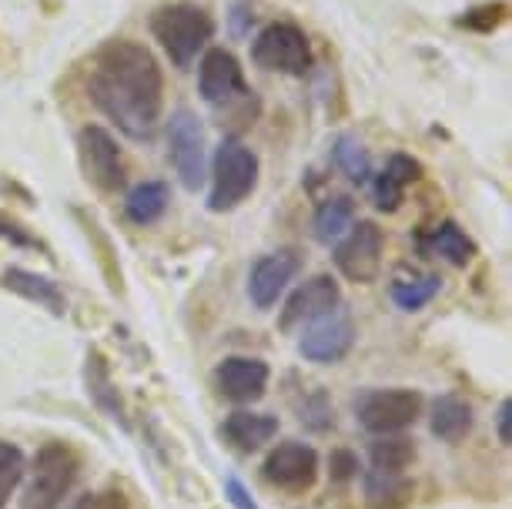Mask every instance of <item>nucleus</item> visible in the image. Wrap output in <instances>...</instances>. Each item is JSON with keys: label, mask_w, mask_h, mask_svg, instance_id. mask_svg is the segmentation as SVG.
<instances>
[{"label": "nucleus", "mask_w": 512, "mask_h": 509, "mask_svg": "<svg viewBox=\"0 0 512 509\" xmlns=\"http://www.w3.org/2000/svg\"><path fill=\"white\" fill-rule=\"evenodd\" d=\"M91 101L121 134L151 138L164 108V78L154 54L138 41H108L94 57L88 78Z\"/></svg>", "instance_id": "nucleus-1"}, {"label": "nucleus", "mask_w": 512, "mask_h": 509, "mask_svg": "<svg viewBox=\"0 0 512 509\" xmlns=\"http://www.w3.org/2000/svg\"><path fill=\"white\" fill-rule=\"evenodd\" d=\"M151 34L161 44V51L171 57L175 67H191V61L205 51L211 34H215V21L205 7L191 4V0H178V4H164L151 17Z\"/></svg>", "instance_id": "nucleus-2"}, {"label": "nucleus", "mask_w": 512, "mask_h": 509, "mask_svg": "<svg viewBox=\"0 0 512 509\" xmlns=\"http://www.w3.org/2000/svg\"><path fill=\"white\" fill-rule=\"evenodd\" d=\"M211 191H208V208L211 211H231L245 201L258 185V155L248 148L245 141L225 138L215 148L211 158Z\"/></svg>", "instance_id": "nucleus-3"}, {"label": "nucleus", "mask_w": 512, "mask_h": 509, "mask_svg": "<svg viewBox=\"0 0 512 509\" xmlns=\"http://www.w3.org/2000/svg\"><path fill=\"white\" fill-rule=\"evenodd\" d=\"M81 473V459L67 443H47L34 456V476L21 496V509H57Z\"/></svg>", "instance_id": "nucleus-4"}, {"label": "nucleus", "mask_w": 512, "mask_h": 509, "mask_svg": "<svg viewBox=\"0 0 512 509\" xmlns=\"http://www.w3.org/2000/svg\"><path fill=\"white\" fill-rule=\"evenodd\" d=\"M251 61L262 67V71L298 78V74H305L312 67V44H308V37L298 24L278 21L268 24L251 41Z\"/></svg>", "instance_id": "nucleus-5"}, {"label": "nucleus", "mask_w": 512, "mask_h": 509, "mask_svg": "<svg viewBox=\"0 0 512 509\" xmlns=\"http://www.w3.org/2000/svg\"><path fill=\"white\" fill-rule=\"evenodd\" d=\"M359 426L372 436H392L422 416V392L415 389H369L355 399Z\"/></svg>", "instance_id": "nucleus-6"}, {"label": "nucleus", "mask_w": 512, "mask_h": 509, "mask_svg": "<svg viewBox=\"0 0 512 509\" xmlns=\"http://www.w3.org/2000/svg\"><path fill=\"white\" fill-rule=\"evenodd\" d=\"M385 255V235L375 222H355L349 232L335 242V268L342 278L355 285H369L382 272Z\"/></svg>", "instance_id": "nucleus-7"}, {"label": "nucleus", "mask_w": 512, "mask_h": 509, "mask_svg": "<svg viewBox=\"0 0 512 509\" xmlns=\"http://www.w3.org/2000/svg\"><path fill=\"white\" fill-rule=\"evenodd\" d=\"M168 155L175 165L181 185L188 191H198L208 175V155H205V128L188 108H178L168 121Z\"/></svg>", "instance_id": "nucleus-8"}, {"label": "nucleus", "mask_w": 512, "mask_h": 509, "mask_svg": "<svg viewBox=\"0 0 512 509\" xmlns=\"http://www.w3.org/2000/svg\"><path fill=\"white\" fill-rule=\"evenodd\" d=\"M77 161H81L84 178L98 191H118L124 185L121 148L114 134L101 124H88L77 131Z\"/></svg>", "instance_id": "nucleus-9"}, {"label": "nucleus", "mask_w": 512, "mask_h": 509, "mask_svg": "<svg viewBox=\"0 0 512 509\" xmlns=\"http://www.w3.org/2000/svg\"><path fill=\"white\" fill-rule=\"evenodd\" d=\"M352 345H355V325L349 319V312L332 309L322 319L302 325L298 352L308 362H318V366H335V362H342L352 352Z\"/></svg>", "instance_id": "nucleus-10"}, {"label": "nucleus", "mask_w": 512, "mask_h": 509, "mask_svg": "<svg viewBox=\"0 0 512 509\" xmlns=\"http://www.w3.org/2000/svg\"><path fill=\"white\" fill-rule=\"evenodd\" d=\"M265 479L282 493H308L318 479V453L308 443H278L262 466Z\"/></svg>", "instance_id": "nucleus-11"}, {"label": "nucleus", "mask_w": 512, "mask_h": 509, "mask_svg": "<svg viewBox=\"0 0 512 509\" xmlns=\"http://www.w3.org/2000/svg\"><path fill=\"white\" fill-rule=\"evenodd\" d=\"M302 272V255L295 248H278V252H268L251 265L248 275V299L255 309H272V305L282 299L285 288L295 282V275Z\"/></svg>", "instance_id": "nucleus-12"}, {"label": "nucleus", "mask_w": 512, "mask_h": 509, "mask_svg": "<svg viewBox=\"0 0 512 509\" xmlns=\"http://www.w3.org/2000/svg\"><path fill=\"white\" fill-rule=\"evenodd\" d=\"M342 302V292H338V282L332 275H312L305 285H298L292 295H288L282 315H278V329L282 332H295L302 325L322 319L332 309H338Z\"/></svg>", "instance_id": "nucleus-13"}, {"label": "nucleus", "mask_w": 512, "mask_h": 509, "mask_svg": "<svg viewBox=\"0 0 512 509\" xmlns=\"http://www.w3.org/2000/svg\"><path fill=\"white\" fill-rule=\"evenodd\" d=\"M211 379H215L218 396L231 402H255L265 396L272 369H268V362L251 359V355H228L225 362H218Z\"/></svg>", "instance_id": "nucleus-14"}, {"label": "nucleus", "mask_w": 512, "mask_h": 509, "mask_svg": "<svg viewBox=\"0 0 512 509\" xmlns=\"http://www.w3.org/2000/svg\"><path fill=\"white\" fill-rule=\"evenodd\" d=\"M198 91L208 104H225L231 98L248 94L238 57L225 51V47H211V51H205V57H201V71H198Z\"/></svg>", "instance_id": "nucleus-15"}, {"label": "nucleus", "mask_w": 512, "mask_h": 509, "mask_svg": "<svg viewBox=\"0 0 512 509\" xmlns=\"http://www.w3.org/2000/svg\"><path fill=\"white\" fill-rule=\"evenodd\" d=\"M225 439L241 453H255V449L268 446L272 439L278 436V419L268 416V412H248V409H238L231 412L225 419Z\"/></svg>", "instance_id": "nucleus-16"}, {"label": "nucleus", "mask_w": 512, "mask_h": 509, "mask_svg": "<svg viewBox=\"0 0 512 509\" xmlns=\"http://www.w3.org/2000/svg\"><path fill=\"white\" fill-rule=\"evenodd\" d=\"M472 422H476L472 406L462 396H456V392L439 396L429 409V429L442 443H462L472 432Z\"/></svg>", "instance_id": "nucleus-17"}, {"label": "nucleus", "mask_w": 512, "mask_h": 509, "mask_svg": "<svg viewBox=\"0 0 512 509\" xmlns=\"http://www.w3.org/2000/svg\"><path fill=\"white\" fill-rule=\"evenodd\" d=\"M362 499L369 509H405L412 503V483L405 479V473L369 469L362 476Z\"/></svg>", "instance_id": "nucleus-18"}, {"label": "nucleus", "mask_w": 512, "mask_h": 509, "mask_svg": "<svg viewBox=\"0 0 512 509\" xmlns=\"http://www.w3.org/2000/svg\"><path fill=\"white\" fill-rule=\"evenodd\" d=\"M4 285L11 288V292L24 295L27 302H37L41 309H47L51 315H64L67 312L64 292L57 288V282H51V278H44L37 272H27V268H7Z\"/></svg>", "instance_id": "nucleus-19"}, {"label": "nucleus", "mask_w": 512, "mask_h": 509, "mask_svg": "<svg viewBox=\"0 0 512 509\" xmlns=\"http://www.w3.org/2000/svg\"><path fill=\"white\" fill-rule=\"evenodd\" d=\"M84 379H88V396H91L94 406H98L111 422H118V426L128 429V412H124L118 389H114V382H111V372H108V366H104V359H101L98 352L88 355V369H84Z\"/></svg>", "instance_id": "nucleus-20"}, {"label": "nucleus", "mask_w": 512, "mask_h": 509, "mask_svg": "<svg viewBox=\"0 0 512 509\" xmlns=\"http://www.w3.org/2000/svg\"><path fill=\"white\" fill-rule=\"evenodd\" d=\"M168 201H171V191L164 181H141L138 188L128 191L124 215H128L134 225H154L164 211H168Z\"/></svg>", "instance_id": "nucleus-21"}, {"label": "nucleus", "mask_w": 512, "mask_h": 509, "mask_svg": "<svg viewBox=\"0 0 512 509\" xmlns=\"http://www.w3.org/2000/svg\"><path fill=\"white\" fill-rule=\"evenodd\" d=\"M355 225V205L349 195H335L318 205L315 211V238L322 245L338 242Z\"/></svg>", "instance_id": "nucleus-22"}, {"label": "nucleus", "mask_w": 512, "mask_h": 509, "mask_svg": "<svg viewBox=\"0 0 512 509\" xmlns=\"http://www.w3.org/2000/svg\"><path fill=\"white\" fill-rule=\"evenodd\" d=\"M369 459H372V469L405 473V469L415 463V443L399 436V432H392V436H379L369 449Z\"/></svg>", "instance_id": "nucleus-23"}, {"label": "nucleus", "mask_w": 512, "mask_h": 509, "mask_svg": "<svg viewBox=\"0 0 512 509\" xmlns=\"http://www.w3.org/2000/svg\"><path fill=\"white\" fill-rule=\"evenodd\" d=\"M429 248L436 252L439 258H446L449 265H469L472 255H476V245H472V238L462 232V228L456 222H442L436 232H432L429 238Z\"/></svg>", "instance_id": "nucleus-24"}, {"label": "nucleus", "mask_w": 512, "mask_h": 509, "mask_svg": "<svg viewBox=\"0 0 512 509\" xmlns=\"http://www.w3.org/2000/svg\"><path fill=\"white\" fill-rule=\"evenodd\" d=\"M439 285V275H399L392 282V302L405 312H415L436 299Z\"/></svg>", "instance_id": "nucleus-25"}, {"label": "nucleus", "mask_w": 512, "mask_h": 509, "mask_svg": "<svg viewBox=\"0 0 512 509\" xmlns=\"http://www.w3.org/2000/svg\"><path fill=\"white\" fill-rule=\"evenodd\" d=\"M332 158H335V165L342 168L352 181H369V175H372V158H369L365 144L355 138V134H342V138L335 141Z\"/></svg>", "instance_id": "nucleus-26"}, {"label": "nucleus", "mask_w": 512, "mask_h": 509, "mask_svg": "<svg viewBox=\"0 0 512 509\" xmlns=\"http://www.w3.org/2000/svg\"><path fill=\"white\" fill-rule=\"evenodd\" d=\"M24 466H27V459L21 449L0 439V509L7 506V499H11L17 483L24 479Z\"/></svg>", "instance_id": "nucleus-27"}, {"label": "nucleus", "mask_w": 512, "mask_h": 509, "mask_svg": "<svg viewBox=\"0 0 512 509\" xmlns=\"http://www.w3.org/2000/svg\"><path fill=\"white\" fill-rule=\"evenodd\" d=\"M372 198L379 211H399V205L405 201V185H399L389 171H382V175L372 181Z\"/></svg>", "instance_id": "nucleus-28"}, {"label": "nucleus", "mask_w": 512, "mask_h": 509, "mask_svg": "<svg viewBox=\"0 0 512 509\" xmlns=\"http://www.w3.org/2000/svg\"><path fill=\"white\" fill-rule=\"evenodd\" d=\"M328 469H332L335 483H349V479L359 476V459H355V453H349V449H332Z\"/></svg>", "instance_id": "nucleus-29"}, {"label": "nucleus", "mask_w": 512, "mask_h": 509, "mask_svg": "<svg viewBox=\"0 0 512 509\" xmlns=\"http://www.w3.org/2000/svg\"><path fill=\"white\" fill-rule=\"evenodd\" d=\"M385 171H389V175L399 181V185H405L409 188L415 178L422 175V165L415 158H409V155H392L389 158V165H385Z\"/></svg>", "instance_id": "nucleus-30"}, {"label": "nucleus", "mask_w": 512, "mask_h": 509, "mask_svg": "<svg viewBox=\"0 0 512 509\" xmlns=\"http://www.w3.org/2000/svg\"><path fill=\"white\" fill-rule=\"evenodd\" d=\"M77 509H131V503H128V496H124L121 489H104V493L88 496Z\"/></svg>", "instance_id": "nucleus-31"}, {"label": "nucleus", "mask_w": 512, "mask_h": 509, "mask_svg": "<svg viewBox=\"0 0 512 509\" xmlns=\"http://www.w3.org/2000/svg\"><path fill=\"white\" fill-rule=\"evenodd\" d=\"M225 496H228V503L235 506V509H262V506L255 503V496H251L248 489H245V483L235 479V476L225 479Z\"/></svg>", "instance_id": "nucleus-32"}, {"label": "nucleus", "mask_w": 512, "mask_h": 509, "mask_svg": "<svg viewBox=\"0 0 512 509\" xmlns=\"http://www.w3.org/2000/svg\"><path fill=\"white\" fill-rule=\"evenodd\" d=\"M509 422H512V402L502 399L499 409H496V429H499V443L509 446L512 443V432H509Z\"/></svg>", "instance_id": "nucleus-33"}]
</instances>
